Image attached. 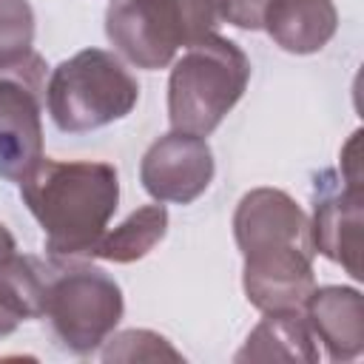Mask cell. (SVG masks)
<instances>
[{"label": "cell", "mask_w": 364, "mask_h": 364, "mask_svg": "<svg viewBox=\"0 0 364 364\" xmlns=\"http://www.w3.org/2000/svg\"><path fill=\"white\" fill-rule=\"evenodd\" d=\"M216 0H114L105 9L111 46L136 68H165L179 48L216 31Z\"/></svg>", "instance_id": "cell-4"}, {"label": "cell", "mask_w": 364, "mask_h": 364, "mask_svg": "<svg viewBox=\"0 0 364 364\" xmlns=\"http://www.w3.org/2000/svg\"><path fill=\"white\" fill-rule=\"evenodd\" d=\"M46 60L37 51L0 65V176L23 182L43 159Z\"/></svg>", "instance_id": "cell-6"}, {"label": "cell", "mask_w": 364, "mask_h": 364, "mask_svg": "<svg viewBox=\"0 0 364 364\" xmlns=\"http://www.w3.org/2000/svg\"><path fill=\"white\" fill-rule=\"evenodd\" d=\"M165 233H168L165 205H142L128 219H122L114 230H105L88 250V256L117 262V264H131L148 256L165 239Z\"/></svg>", "instance_id": "cell-14"}, {"label": "cell", "mask_w": 364, "mask_h": 364, "mask_svg": "<svg viewBox=\"0 0 364 364\" xmlns=\"http://www.w3.org/2000/svg\"><path fill=\"white\" fill-rule=\"evenodd\" d=\"M358 142H361V131H355L350 136V142L341 148V179L353 188H361V151H358Z\"/></svg>", "instance_id": "cell-19"}, {"label": "cell", "mask_w": 364, "mask_h": 364, "mask_svg": "<svg viewBox=\"0 0 364 364\" xmlns=\"http://www.w3.org/2000/svg\"><path fill=\"white\" fill-rule=\"evenodd\" d=\"M364 188L347 185L336 171H321L313 185L310 242L324 259L341 264L355 282L361 273Z\"/></svg>", "instance_id": "cell-7"}, {"label": "cell", "mask_w": 364, "mask_h": 364, "mask_svg": "<svg viewBox=\"0 0 364 364\" xmlns=\"http://www.w3.org/2000/svg\"><path fill=\"white\" fill-rule=\"evenodd\" d=\"M139 82L102 48H82L63 60L46 85V102L54 125L65 134L105 128L134 111Z\"/></svg>", "instance_id": "cell-3"}, {"label": "cell", "mask_w": 364, "mask_h": 364, "mask_svg": "<svg viewBox=\"0 0 364 364\" xmlns=\"http://www.w3.org/2000/svg\"><path fill=\"white\" fill-rule=\"evenodd\" d=\"M54 259L40 256H11L6 264H0V299L26 318H40L46 313V296L51 282Z\"/></svg>", "instance_id": "cell-15"}, {"label": "cell", "mask_w": 364, "mask_h": 364, "mask_svg": "<svg viewBox=\"0 0 364 364\" xmlns=\"http://www.w3.org/2000/svg\"><path fill=\"white\" fill-rule=\"evenodd\" d=\"M105 341L102 361H182V353L154 330H122Z\"/></svg>", "instance_id": "cell-16"}, {"label": "cell", "mask_w": 364, "mask_h": 364, "mask_svg": "<svg viewBox=\"0 0 364 364\" xmlns=\"http://www.w3.org/2000/svg\"><path fill=\"white\" fill-rule=\"evenodd\" d=\"M122 310V290L102 267L54 259L43 316L51 321L57 341L68 353L88 355L105 344L117 330Z\"/></svg>", "instance_id": "cell-5"}, {"label": "cell", "mask_w": 364, "mask_h": 364, "mask_svg": "<svg viewBox=\"0 0 364 364\" xmlns=\"http://www.w3.org/2000/svg\"><path fill=\"white\" fill-rule=\"evenodd\" d=\"M20 196L54 256H88L119 205V173L108 162L43 156L20 182Z\"/></svg>", "instance_id": "cell-1"}, {"label": "cell", "mask_w": 364, "mask_h": 364, "mask_svg": "<svg viewBox=\"0 0 364 364\" xmlns=\"http://www.w3.org/2000/svg\"><path fill=\"white\" fill-rule=\"evenodd\" d=\"M267 3L270 0H216V11L230 26L245 28V31H256V28H262Z\"/></svg>", "instance_id": "cell-18"}, {"label": "cell", "mask_w": 364, "mask_h": 364, "mask_svg": "<svg viewBox=\"0 0 364 364\" xmlns=\"http://www.w3.org/2000/svg\"><path fill=\"white\" fill-rule=\"evenodd\" d=\"M233 236L242 259L276 250H313L307 213L290 193L279 188H253L239 199L233 213Z\"/></svg>", "instance_id": "cell-8"}, {"label": "cell", "mask_w": 364, "mask_h": 364, "mask_svg": "<svg viewBox=\"0 0 364 364\" xmlns=\"http://www.w3.org/2000/svg\"><path fill=\"white\" fill-rule=\"evenodd\" d=\"M17 324H20V316L0 299V338L3 336H9V333H14L17 330Z\"/></svg>", "instance_id": "cell-20"}, {"label": "cell", "mask_w": 364, "mask_h": 364, "mask_svg": "<svg viewBox=\"0 0 364 364\" xmlns=\"http://www.w3.org/2000/svg\"><path fill=\"white\" fill-rule=\"evenodd\" d=\"M233 358L313 364L318 361V344L301 310H282V313H264V318L250 330L245 347Z\"/></svg>", "instance_id": "cell-13"}, {"label": "cell", "mask_w": 364, "mask_h": 364, "mask_svg": "<svg viewBox=\"0 0 364 364\" xmlns=\"http://www.w3.org/2000/svg\"><path fill=\"white\" fill-rule=\"evenodd\" d=\"M14 250H17V245H14V236H11V230L0 222V264H6L11 256H14Z\"/></svg>", "instance_id": "cell-21"}, {"label": "cell", "mask_w": 364, "mask_h": 364, "mask_svg": "<svg viewBox=\"0 0 364 364\" xmlns=\"http://www.w3.org/2000/svg\"><path fill=\"white\" fill-rule=\"evenodd\" d=\"M242 287L247 301L262 313L301 310L310 290L316 287L313 250H276L247 256Z\"/></svg>", "instance_id": "cell-10"}, {"label": "cell", "mask_w": 364, "mask_h": 364, "mask_svg": "<svg viewBox=\"0 0 364 364\" xmlns=\"http://www.w3.org/2000/svg\"><path fill=\"white\" fill-rule=\"evenodd\" d=\"M250 80L247 54L222 34L193 43L171 68L168 119L173 131L208 136L242 100Z\"/></svg>", "instance_id": "cell-2"}, {"label": "cell", "mask_w": 364, "mask_h": 364, "mask_svg": "<svg viewBox=\"0 0 364 364\" xmlns=\"http://www.w3.org/2000/svg\"><path fill=\"white\" fill-rule=\"evenodd\" d=\"M304 318L333 361H353L364 353V299L355 287H313Z\"/></svg>", "instance_id": "cell-11"}, {"label": "cell", "mask_w": 364, "mask_h": 364, "mask_svg": "<svg viewBox=\"0 0 364 364\" xmlns=\"http://www.w3.org/2000/svg\"><path fill=\"white\" fill-rule=\"evenodd\" d=\"M34 43V9L28 0H0V65L26 57Z\"/></svg>", "instance_id": "cell-17"}, {"label": "cell", "mask_w": 364, "mask_h": 364, "mask_svg": "<svg viewBox=\"0 0 364 364\" xmlns=\"http://www.w3.org/2000/svg\"><path fill=\"white\" fill-rule=\"evenodd\" d=\"M213 151L202 136L171 131L145 151L139 179L156 202L191 205L213 182Z\"/></svg>", "instance_id": "cell-9"}, {"label": "cell", "mask_w": 364, "mask_h": 364, "mask_svg": "<svg viewBox=\"0 0 364 364\" xmlns=\"http://www.w3.org/2000/svg\"><path fill=\"white\" fill-rule=\"evenodd\" d=\"M262 28L287 54H316L333 40L338 11L333 0H270Z\"/></svg>", "instance_id": "cell-12"}]
</instances>
